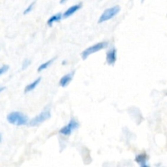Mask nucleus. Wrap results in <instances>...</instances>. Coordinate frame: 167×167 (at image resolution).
<instances>
[{"label": "nucleus", "mask_w": 167, "mask_h": 167, "mask_svg": "<svg viewBox=\"0 0 167 167\" xmlns=\"http://www.w3.org/2000/svg\"><path fill=\"white\" fill-rule=\"evenodd\" d=\"M73 75H74V71L72 72V73L65 74V76H63L60 78V80H59V85L62 87H67L70 83V82L72 81V79H73Z\"/></svg>", "instance_id": "6e6552de"}, {"label": "nucleus", "mask_w": 167, "mask_h": 167, "mask_svg": "<svg viewBox=\"0 0 167 167\" xmlns=\"http://www.w3.org/2000/svg\"><path fill=\"white\" fill-rule=\"evenodd\" d=\"M7 122L16 125H26L29 122V118L21 112H11L7 116Z\"/></svg>", "instance_id": "f257e3e1"}, {"label": "nucleus", "mask_w": 167, "mask_h": 167, "mask_svg": "<svg viewBox=\"0 0 167 167\" xmlns=\"http://www.w3.org/2000/svg\"><path fill=\"white\" fill-rule=\"evenodd\" d=\"M141 167H149V166H148L147 164H144V165H142V166H141Z\"/></svg>", "instance_id": "f3484780"}, {"label": "nucleus", "mask_w": 167, "mask_h": 167, "mask_svg": "<svg viewBox=\"0 0 167 167\" xmlns=\"http://www.w3.org/2000/svg\"><path fill=\"white\" fill-rule=\"evenodd\" d=\"M146 161H147V156L145 154H139V155H138L135 158V161H137L138 163L140 164L141 166H142V165H144V164H146L145 163Z\"/></svg>", "instance_id": "f8f14e48"}, {"label": "nucleus", "mask_w": 167, "mask_h": 167, "mask_svg": "<svg viewBox=\"0 0 167 167\" xmlns=\"http://www.w3.org/2000/svg\"><path fill=\"white\" fill-rule=\"evenodd\" d=\"M9 70V66L7 65H4L3 66L0 67V76H1L2 74L6 73V72H7V70Z\"/></svg>", "instance_id": "2eb2a0df"}, {"label": "nucleus", "mask_w": 167, "mask_h": 167, "mask_svg": "<svg viewBox=\"0 0 167 167\" xmlns=\"http://www.w3.org/2000/svg\"><path fill=\"white\" fill-rule=\"evenodd\" d=\"M108 45V42H98L96 44L91 46V47H87L86 50H84L83 52H82V58L83 59H87L88 56H91L92 54H94V53L100 51L102 49L105 48Z\"/></svg>", "instance_id": "f03ea898"}, {"label": "nucleus", "mask_w": 167, "mask_h": 167, "mask_svg": "<svg viewBox=\"0 0 167 167\" xmlns=\"http://www.w3.org/2000/svg\"><path fill=\"white\" fill-rule=\"evenodd\" d=\"M4 90H5V87H0V93L3 91H4Z\"/></svg>", "instance_id": "dca6fc26"}, {"label": "nucleus", "mask_w": 167, "mask_h": 167, "mask_svg": "<svg viewBox=\"0 0 167 167\" xmlns=\"http://www.w3.org/2000/svg\"><path fill=\"white\" fill-rule=\"evenodd\" d=\"M63 17V15L61 14V13H57V14L54 15V16H52V17H50L47 20V24H48L49 26H52L55 22H58V21H59L60 20H61V18Z\"/></svg>", "instance_id": "9d476101"}, {"label": "nucleus", "mask_w": 167, "mask_h": 167, "mask_svg": "<svg viewBox=\"0 0 167 167\" xmlns=\"http://www.w3.org/2000/svg\"><path fill=\"white\" fill-rule=\"evenodd\" d=\"M30 63H31L30 59H24V61H23V63H22V66H21L22 70H24L25 69H26V68H28L29 65H30Z\"/></svg>", "instance_id": "ddd939ff"}, {"label": "nucleus", "mask_w": 167, "mask_h": 167, "mask_svg": "<svg viewBox=\"0 0 167 167\" xmlns=\"http://www.w3.org/2000/svg\"><path fill=\"white\" fill-rule=\"evenodd\" d=\"M1 141H2V135L0 134V143H1Z\"/></svg>", "instance_id": "a211bd4d"}, {"label": "nucleus", "mask_w": 167, "mask_h": 167, "mask_svg": "<svg viewBox=\"0 0 167 167\" xmlns=\"http://www.w3.org/2000/svg\"><path fill=\"white\" fill-rule=\"evenodd\" d=\"M55 59H56V57H55V58H52V59H49V60H47V62L42 64V65L38 68V72H42V70H45L46 69H47V68H48V67L50 66L54 61H55Z\"/></svg>", "instance_id": "9b49d317"}, {"label": "nucleus", "mask_w": 167, "mask_h": 167, "mask_svg": "<svg viewBox=\"0 0 167 167\" xmlns=\"http://www.w3.org/2000/svg\"><path fill=\"white\" fill-rule=\"evenodd\" d=\"M34 4H35V2H33L32 4H29L28 7H27V8H26V9L24 11V12H23V13H24V15L29 13V12H30V11H32V9L34 8Z\"/></svg>", "instance_id": "4468645a"}, {"label": "nucleus", "mask_w": 167, "mask_h": 167, "mask_svg": "<svg viewBox=\"0 0 167 167\" xmlns=\"http://www.w3.org/2000/svg\"><path fill=\"white\" fill-rule=\"evenodd\" d=\"M78 126H79L78 122H77L75 119H71L65 126H64V127H62L61 129L59 130V134H61L63 135L69 136L73 132V130L77 129Z\"/></svg>", "instance_id": "39448f33"}, {"label": "nucleus", "mask_w": 167, "mask_h": 167, "mask_svg": "<svg viewBox=\"0 0 167 167\" xmlns=\"http://www.w3.org/2000/svg\"><path fill=\"white\" fill-rule=\"evenodd\" d=\"M120 10H121V8L119 6H113V7L107 8L101 14L100 17L99 19V23H103V22L111 20L112 18H113L115 16L118 14Z\"/></svg>", "instance_id": "7ed1b4c3"}, {"label": "nucleus", "mask_w": 167, "mask_h": 167, "mask_svg": "<svg viewBox=\"0 0 167 167\" xmlns=\"http://www.w3.org/2000/svg\"><path fill=\"white\" fill-rule=\"evenodd\" d=\"M40 82H41V77H38L36 80L34 81L33 82L27 85L26 87L24 88V93H28V92H30L33 90H34L35 88L38 87V84L40 83Z\"/></svg>", "instance_id": "1a4fd4ad"}, {"label": "nucleus", "mask_w": 167, "mask_h": 167, "mask_svg": "<svg viewBox=\"0 0 167 167\" xmlns=\"http://www.w3.org/2000/svg\"><path fill=\"white\" fill-rule=\"evenodd\" d=\"M106 61L108 65H113L117 61V50L115 47H112L106 53Z\"/></svg>", "instance_id": "423d86ee"}, {"label": "nucleus", "mask_w": 167, "mask_h": 167, "mask_svg": "<svg viewBox=\"0 0 167 167\" xmlns=\"http://www.w3.org/2000/svg\"><path fill=\"white\" fill-rule=\"evenodd\" d=\"M81 7H82V4H75V5H73V6H71V7H69V8L65 11V13L63 14V17L64 18L70 17V16H72V15L74 14L77 11L79 10Z\"/></svg>", "instance_id": "0eeeda50"}, {"label": "nucleus", "mask_w": 167, "mask_h": 167, "mask_svg": "<svg viewBox=\"0 0 167 167\" xmlns=\"http://www.w3.org/2000/svg\"><path fill=\"white\" fill-rule=\"evenodd\" d=\"M50 118H51V112L49 109H45L32 119L29 122V125L31 126H37L42 124V122H44L47 120H48Z\"/></svg>", "instance_id": "20e7f679"}]
</instances>
